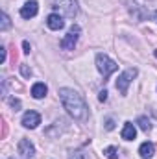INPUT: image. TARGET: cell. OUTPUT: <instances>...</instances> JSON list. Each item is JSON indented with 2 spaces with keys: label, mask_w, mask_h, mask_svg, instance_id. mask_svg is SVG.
<instances>
[{
  "label": "cell",
  "mask_w": 157,
  "mask_h": 159,
  "mask_svg": "<svg viewBox=\"0 0 157 159\" xmlns=\"http://www.w3.org/2000/svg\"><path fill=\"white\" fill-rule=\"evenodd\" d=\"M59 100H61L63 107L67 109V113L74 120H87L89 107H87L85 100L81 98V94H79L78 91L63 87V89H59Z\"/></svg>",
  "instance_id": "1"
},
{
  "label": "cell",
  "mask_w": 157,
  "mask_h": 159,
  "mask_svg": "<svg viewBox=\"0 0 157 159\" xmlns=\"http://www.w3.org/2000/svg\"><path fill=\"white\" fill-rule=\"evenodd\" d=\"M52 7L61 15V17H69L74 19L78 15V2L76 0H54Z\"/></svg>",
  "instance_id": "2"
},
{
  "label": "cell",
  "mask_w": 157,
  "mask_h": 159,
  "mask_svg": "<svg viewBox=\"0 0 157 159\" xmlns=\"http://www.w3.org/2000/svg\"><path fill=\"white\" fill-rule=\"evenodd\" d=\"M96 69H98V72L104 76V80H107L118 69V65L107 56V54H96Z\"/></svg>",
  "instance_id": "3"
},
{
  "label": "cell",
  "mask_w": 157,
  "mask_h": 159,
  "mask_svg": "<svg viewBox=\"0 0 157 159\" xmlns=\"http://www.w3.org/2000/svg\"><path fill=\"white\" fill-rule=\"evenodd\" d=\"M137 74H139V70L133 67V69H126L117 80V89L120 91V94H128V87H129V83L133 81V80L137 78Z\"/></svg>",
  "instance_id": "4"
},
{
  "label": "cell",
  "mask_w": 157,
  "mask_h": 159,
  "mask_svg": "<svg viewBox=\"0 0 157 159\" xmlns=\"http://www.w3.org/2000/svg\"><path fill=\"white\" fill-rule=\"evenodd\" d=\"M79 34H81V28H79L78 24L70 26V30L67 32V35L61 39V48L63 50H74V46H76V43L79 39Z\"/></svg>",
  "instance_id": "5"
},
{
  "label": "cell",
  "mask_w": 157,
  "mask_h": 159,
  "mask_svg": "<svg viewBox=\"0 0 157 159\" xmlns=\"http://www.w3.org/2000/svg\"><path fill=\"white\" fill-rule=\"evenodd\" d=\"M39 124H41V115L37 111H26V113L22 115V126H24V128L34 129V128H37Z\"/></svg>",
  "instance_id": "6"
},
{
  "label": "cell",
  "mask_w": 157,
  "mask_h": 159,
  "mask_svg": "<svg viewBox=\"0 0 157 159\" xmlns=\"http://www.w3.org/2000/svg\"><path fill=\"white\" fill-rule=\"evenodd\" d=\"M37 11H39V4L35 0H30L20 7V17L22 19H34L37 15Z\"/></svg>",
  "instance_id": "7"
},
{
  "label": "cell",
  "mask_w": 157,
  "mask_h": 159,
  "mask_svg": "<svg viewBox=\"0 0 157 159\" xmlns=\"http://www.w3.org/2000/svg\"><path fill=\"white\" fill-rule=\"evenodd\" d=\"M46 26H48L50 30L57 32V30H61V28L65 26V20H63V17H61L59 13H50V15L46 17Z\"/></svg>",
  "instance_id": "8"
},
{
  "label": "cell",
  "mask_w": 157,
  "mask_h": 159,
  "mask_svg": "<svg viewBox=\"0 0 157 159\" xmlns=\"http://www.w3.org/2000/svg\"><path fill=\"white\" fill-rule=\"evenodd\" d=\"M19 154L24 156V157H34L35 156V146L28 139H20L19 141Z\"/></svg>",
  "instance_id": "9"
},
{
  "label": "cell",
  "mask_w": 157,
  "mask_h": 159,
  "mask_svg": "<svg viewBox=\"0 0 157 159\" xmlns=\"http://www.w3.org/2000/svg\"><path fill=\"white\" fill-rule=\"evenodd\" d=\"M154 154H155V146H154V143L146 141V143H142V144L139 146V156H141L142 159H152L154 157Z\"/></svg>",
  "instance_id": "10"
},
{
  "label": "cell",
  "mask_w": 157,
  "mask_h": 159,
  "mask_svg": "<svg viewBox=\"0 0 157 159\" xmlns=\"http://www.w3.org/2000/svg\"><path fill=\"white\" fill-rule=\"evenodd\" d=\"M122 139L124 141H133L135 137H137V128H135V124H131V122H126L124 124V128H122Z\"/></svg>",
  "instance_id": "11"
},
{
  "label": "cell",
  "mask_w": 157,
  "mask_h": 159,
  "mask_svg": "<svg viewBox=\"0 0 157 159\" xmlns=\"http://www.w3.org/2000/svg\"><path fill=\"white\" fill-rule=\"evenodd\" d=\"M46 93H48V87H46L43 81H37V83H34V85H32V96H34V98L41 100V98H44V96H46Z\"/></svg>",
  "instance_id": "12"
},
{
  "label": "cell",
  "mask_w": 157,
  "mask_h": 159,
  "mask_svg": "<svg viewBox=\"0 0 157 159\" xmlns=\"http://www.w3.org/2000/svg\"><path fill=\"white\" fill-rule=\"evenodd\" d=\"M137 124H139V128H141L144 133H148V131L152 129V124H150V120L146 119V117H139V119H137Z\"/></svg>",
  "instance_id": "13"
},
{
  "label": "cell",
  "mask_w": 157,
  "mask_h": 159,
  "mask_svg": "<svg viewBox=\"0 0 157 159\" xmlns=\"http://www.w3.org/2000/svg\"><path fill=\"white\" fill-rule=\"evenodd\" d=\"M69 159H89V156L81 148H78V150H70L69 152Z\"/></svg>",
  "instance_id": "14"
},
{
  "label": "cell",
  "mask_w": 157,
  "mask_h": 159,
  "mask_svg": "<svg viewBox=\"0 0 157 159\" xmlns=\"http://www.w3.org/2000/svg\"><path fill=\"white\" fill-rule=\"evenodd\" d=\"M104 156L107 159H118V150L115 146H107V148L104 150Z\"/></svg>",
  "instance_id": "15"
},
{
  "label": "cell",
  "mask_w": 157,
  "mask_h": 159,
  "mask_svg": "<svg viewBox=\"0 0 157 159\" xmlns=\"http://www.w3.org/2000/svg\"><path fill=\"white\" fill-rule=\"evenodd\" d=\"M9 26H11V20H9V17H7V13L4 11V13H2V26H0V30H2V32H6Z\"/></svg>",
  "instance_id": "16"
},
{
  "label": "cell",
  "mask_w": 157,
  "mask_h": 159,
  "mask_svg": "<svg viewBox=\"0 0 157 159\" xmlns=\"http://www.w3.org/2000/svg\"><path fill=\"white\" fill-rule=\"evenodd\" d=\"M9 106L15 107V111H19L20 109V100L19 98H9Z\"/></svg>",
  "instance_id": "17"
},
{
  "label": "cell",
  "mask_w": 157,
  "mask_h": 159,
  "mask_svg": "<svg viewBox=\"0 0 157 159\" xmlns=\"http://www.w3.org/2000/svg\"><path fill=\"white\" fill-rule=\"evenodd\" d=\"M20 72H22V76H24V78H30V76H32V70H30L26 65H20Z\"/></svg>",
  "instance_id": "18"
},
{
  "label": "cell",
  "mask_w": 157,
  "mask_h": 159,
  "mask_svg": "<svg viewBox=\"0 0 157 159\" xmlns=\"http://www.w3.org/2000/svg\"><path fill=\"white\" fill-rule=\"evenodd\" d=\"M0 63H6V46L0 48Z\"/></svg>",
  "instance_id": "19"
},
{
  "label": "cell",
  "mask_w": 157,
  "mask_h": 159,
  "mask_svg": "<svg viewBox=\"0 0 157 159\" xmlns=\"http://www.w3.org/2000/svg\"><path fill=\"white\" fill-rule=\"evenodd\" d=\"M115 128V122H113V119H107L105 120V129H113Z\"/></svg>",
  "instance_id": "20"
},
{
  "label": "cell",
  "mask_w": 157,
  "mask_h": 159,
  "mask_svg": "<svg viewBox=\"0 0 157 159\" xmlns=\"http://www.w3.org/2000/svg\"><path fill=\"white\" fill-rule=\"evenodd\" d=\"M100 102H105L107 100V91H100V96H98Z\"/></svg>",
  "instance_id": "21"
},
{
  "label": "cell",
  "mask_w": 157,
  "mask_h": 159,
  "mask_svg": "<svg viewBox=\"0 0 157 159\" xmlns=\"http://www.w3.org/2000/svg\"><path fill=\"white\" fill-rule=\"evenodd\" d=\"M22 48H24V52H26V54H30V43H28V41H24V43H22Z\"/></svg>",
  "instance_id": "22"
},
{
  "label": "cell",
  "mask_w": 157,
  "mask_h": 159,
  "mask_svg": "<svg viewBox=\"0 0 157 159\" xmlns=\"http://www.w3.org/2000/svg\"><path fill=\"white\" fill-rule=\"evenodd\" d=\"M152 20H155V22H157V9L154 11V15H152Z\"/></svg>",
  "instance_id": "23"
},
{
  "label": "cell",
  "mask_w": 157,
  "mask_h": 159,
  "mask_svg": "<svg viewBox=\"0 0 157 159\" xmlns=\"http://www.w3.org/2000/svg\"><path fill=\"white\" fill-rule=\"evenodd\" d=\"M154 56H155V57H157V50H155V52H154Z\"/></svg>",
  "instance_id": "24"
}]
</instances>
